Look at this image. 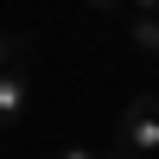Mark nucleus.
Segmentation results:
<instances>
[{"label": "nucleus", "mask_w": 159, "mask_h": 159, "mask_svg": "<svg viewBox=\"0 0 159 159\" xmlns=\"http://www.w3.org/2000/svg\"><path fill=\"white\" fill-rule=\"evenodd\" d=\"M25 108H32V70L25 64H7L0 70V127H19Z\"/></svg>", "instance_id": "obj_2"}, {"label": "nucleus", "mask_w": 159, "mask_h": 159, "mask_svg": "<svg viewBox=\"0 0 159 159\" xmlns=\"http://www.w3.org/2000/svg\"><path fill=\"white\" fill-rule=\"evenodd\" d=\"M7 64H25V38L0 25V70H7Z\"/></svg>", "instance_id": "obj_4"}, {"label": "nucleus", "mask_w": 159, "mask_h": 159, "mask_svg": "<svg viewBox=\"0 0 159 159\" xmlns=\"http://www.w3.org/2000/svg\"><path fill=\"white\" fill-rule=\"evenodd\" d=\"M134 13H159V0H134Z\"/></svg>", "instance_id": "obj_7"}, {"label": "nucleus", "mask_w": 159, "mask_h": 159, "mask_svg": "<svg viewBox=\"0 0 159 159\" xmlns=\"http://www.w3.org/2000/svg\"><path fill=\"white\" fill-rule=\"evenodd\" d=\"M102 159H134V153H121V147H115V153H102Z\"/></svg>", "instance_id": "obj_8"}, {"label": "nucleus", "mask_w": 159, "mask_h": 159, "mask_svg": "<svg viewBox=\"0 0 159 159\" xmlns=\"http://www.w3.org/2000/svg\"><path fill=\"white\" fill-rule=\"evenodd\" d=\"M115 147L134 153V159H153V153H159V96H134V102L121 108Z\"/></svg>", "instance_id": "obj_1"}, {"label": "nucleus", "mask_w": 159, "mask_h": 159, "mask_svg": "<svg viewBox=\"0 0 159 159\" xmlns=\"http://www.w3.org/2000/svg\"><path fill=\"white\" fill-rule=\"evenodd\" d=\"M89 7H96V13H121L127 0H89Z\"/></svg>", "instance_id": "obj_6"}, {"label": "nucleus", "mask_w": 159, "mask_h": 159, "mask_svg": "<svg viewBox=\"0 0 159 159\" xmlns=\"http://www.w3.org/2000/svg\"><path fill=\"white\" fill-rule=\"evenodd\" d=\"M57 159H102V153H89V147H64Z\"/></svg>", "instance_id": "obj_5"}, {"label": "nucleus", "mask_w": 159, "mask_h": 159, "mask_svg": "<svg viewBox=\"0 0 159 159\" xmlns=\"http://www.w3.org/2000/svg\"><path fill=\"white\" fill-rule=\"evenodd\" d=\"M127 45L147 51V57H159V13H134L127 19Z\"/></svg>", "instance_id": "obj_3"}]
</instances>
